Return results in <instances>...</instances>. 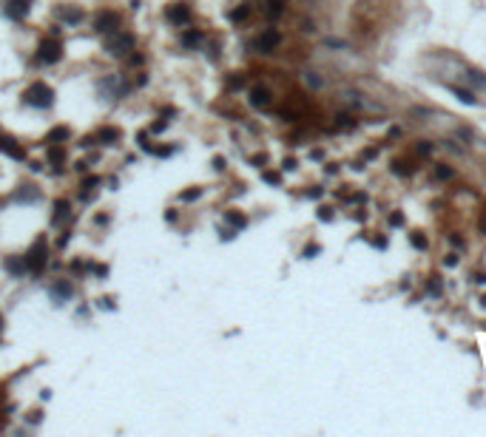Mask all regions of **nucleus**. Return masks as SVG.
Instances as JSON below:
<instances>
[{
  "mask_svg": "<svg viewBox=\"0 0 486 437\" xmlns=\"http://www.w3.org/2000/svg\"><path fill=\"white\" fill-rule=\"evenodd\" d=\"M452 94L461 99V102H467V105H475V102H478V99H475V94H472V91H467V88H452Z\"/></svg>",
  "mask_w": 486,
  "mask_h": 437,
  "instance_id": "obj_11",
  "label": "nucleus"
},
{
  "mask_svg": "<svg viewBox=\"0 0 486 437\" xmlns=\"http://www.w3.org/2000/svg\"><path fill=\"white\" fill-rule=\"evenodd\" d=\"M265 182H270V185H279V173H265Z\"/></svg>",
  "mask_w": 486,
  "mask_h": 437,
  "instance_id": "obj_30",
  "label": "nucleus"
},
{
  "mask_svg": "<svg viewBox=\"0 0 486 437\" xmlns=\"http://www.w3.org/2000/svg\"><path fill=\"white\" fill-rule=\"evenodd\" d=\"M26 9H29V0H15L9 12H12V15L17 17V15H26Z\"/></svg>",
  "mask_w": 486,
  "mask_h": 437,
  "instance_id": "obj_14",
  "label": "nucleus"
},
{
  "mask_svg": "<svg viewBox=\"0 0 486 437\" xmlns=\"http://www.w3.org/2000/svg\"><path fill=\"white\" fill-rule=\"evenodd\" d=\"M191 17V12H188V6H182V3H174L171 9H168V20L171 23H185Z\"/></svg>",
  "mask_w": 486,
  "mask_h": 437,
  "instance_id": "obj_7",
  "label": "nucleus"
},
{
  "mask_svg": "<svg viewBox=\"0 0 486 437\" xmlns=\"http://www.w3.org/2000/svg\"><path fill=\"white\" fill-rule=\"evenodd\" d=\"M199 40H202V32H188V34L182 37V43H185V46H196Z\"/></svg>",
  "mask_w": 486,
  "mask_h": 437,
  "instance_id": "obj_16",
  "label": "nucleus"
},
{
  "mask_svg": "<svg viewBox=\"0 0 486 437\" xmlns=\"http://www.w3.org/2000/svg\"><path fill=\"white\" fill-rule=\"evenodd\" d=\"M94 139H100L102 145H114V142L119 139V131L117 128H102V131H97Z\"/></svg>",
  "mask_w": 486,
  "mask_h": 437,
  "instance_id": "obj_9",
  "label": "nucleus"
},
{
  "mask_svg": "<svg viewBox=\"0 0 486 437\" xmlns=\"http://www.w3.org/2000/svg\"><path fill=\"white\" fill-rule=\"evenodd\" d=\"M71 133H68V128H54L49 133V142H60V139H68Z\"/></svg>",
  "mask_w": 486,
  "mask_h": 437,
  "instance_id": "obj_13",
  "label": "nucleus"
},
{
  "mask_svg": "<svg viewBox=\"0 0 486 437\" xmlns=\"http://www.w3.org/2000/svg\"><path fill=\"white\" fill-rule=\"evenodd\" d=\"M0 329H3V315H0Z\"/></svg>",
  "mask_w": 486,
  "mask_h": 437,
  "instance_id": "obj_33",
  "label": "nucleus"
},
{
  "mask_svg": "<svg viewBox=\"0 0 486 437\" xmlns=\"http://www.w3.org/2000/svg\"><path fill=\"white\" fill-rule=\"evenodd\" d=\"M228 85H231V88H242V85H245V80H242V77H231V80H228Z\"/></svg>",
  "mask_w": 486,
  "mask_h": 437,
  "instance_id": "obj_29",
  "label": "nucleus"
},
{
  "mask_svg": "<svg viewBox=\"0 0 486 437\" xmlns=\"http://www.w3.org/2000/svg\"><path fill=\"white\" fill-rule=\"evenodd\" d=\"M228 222H231L233 227H245V225H248V219H245L242 213H233V210L228 213Z\"/></svg>",
  "mask_w": 486,
  "mask_h": 437,
  "instance_id": "obj_15",
  "label": "nucleus"
},
{
  "mask_svg": "<svg viewBox=\"0 0 486 437\" xmlns=\"http://www.w3.org/2000/svg\"><path fill=\"white\" fill-rule=\"evenodd\" d=\"M49 156H51V162H63V151H60V148H51Z\"/></svg>",
  "mask_w": 486,
  "mask_h": 437,
  "instance_id": "obj_25",
  "label": "nucleus"
},
{
  "mask_svg": "<svg viewBox=\"0 0 486 437\" xmlns=\"http://www.w3.org/2000/svg\"><path fill=\"white\" fill-rule=\"evenodd\" d=\"M338 125H344V128H350L352 125V128H355V119H350L347 114H341V116H338Z\"/></svg>",
  "mask_w": 486,
  "mask_h": 437,
  "instance_id": "obj_21",
  "label": "nucleus"
},
{
  "mask_svg": "<svg viewBox=\"0 0 486 437\" xmlns=\"http://www.w3.org/2000/svg\"><path fill=\"white\" fill-rule=\"evenodd\" d=\"M196 196H199V190H188V193H182V199L185 202H191V199H196Z\"/></svg>",
  "mask_w": 486,
  "mask_h": 437,
  "instance_id": "obj_32",
  "label": "nucleus"
},
{
  "mask_svg": "<svg viewBox=\"0 0 486 437\" xmlns=\"http://www.w3.org/2000/svg\"><path fill=\"white\" fill-rule=\"evenodd\" d=\"M279 43H282V34H279V32H273V29H270V32H265L262 37H259V40H256V49L262 51V54H270V51L276 49Z\"/></svg>",
  "mask_w": 486,
  "mask_h": 437,
  "instance_id": "obj_5",
  "label": "nucleus"
},
{
  "mask_svg": "<svg viewBox=\"0 0 486 437\" xmlns=\"http://www.w3.org/2000/svg\"><path fill=\"white\" fill-rule=\"evenodd\" d=\"M319 219H321V222H330V219H333V210H330V208H321Z\"/></svg>",
  "mask_w": 486,
  "mask_h": 437,
  "instance_id": "obj_26",
  "label": "nucleus"
},
{
  "mask_svg": "<svg viewBox=\"0 0 486 437\" xmlns=\"http://www.w3.org/2000/svg\"><path fill=\"white\" fill-rule=\"evenodd\" d=\"M54 208H57V213H54V219H57V222H60V219H63V216H66V208H68V202H66V199H60V202H57V205H54Z\"/></svg>",
  "mask_w": 486,
  "mask_h": 437,
  "instance_id": "obj_17",
  "label": "nucleus"
},
{
  "mask_svg": "<svg viewBox=\"0 0 486 437\" xmlns=\"http://www.w3.org/2000/svg\"><path fill=\"white\" fill-rule=\"evenodd\" d=\"M418 153H424V156L432 153V145H429V142H418Z\"/></svg>",
  "mask_w": 486,
  "mask_h": 437,
  "instance_id": "obj_27",
  "label": "nucleus"
},
{
  "mask_svg": "<svg viewBox=\"0 0 486 437\" xmlns=\"http://www.w3.org/2000/svg\"><path fill=\"white\" fill-rule=\"evenodd\" d=\"M268 15H270V17H279V15H282V0H270Z\"/></svg>",
  "mask_w": 486,
  "mask_h": 437,
  "instance_id": "obj_18",
  "label": "nucleus"
},
{
  "mask_svg": "<svg viewBox=\"0 0 486 437\" xmlns=\"http://www.w3.org/2000/svg\"><path fill=\"white\" fill-rule=\"evenodd\" d=\"M248 15H251V6H242V9H236L233 15H231V20H245Z\"/></svg>",
  "mask_w": 486,
  "mask_h": 437,
  "instance_id": "obj_19",
  "label": "nucleus"
},
{
  "mask_svg": "<svg viewBox=\"0 0 486 437\" xmlns=\"http://www.w3.org/2000/svg\"><path fill=\"white\" fill-rule=\"evenodd\" d=\"M409 242L415 244V247H421V250L427 247V239H424V236H418V233H412V236H409Z\"/></svg>",
  "mask_w": 486,
  "mask_h": 437,
  "instance_id": "obj_20",
  "label": "nucleus"
},
{
  "mask_svg": "<svg viewBox=\"0 0 486 437\" xmlns=\"http://www.w3.org/2000/svg\"><path fill=\"white\" fill-rule=\"evenodd\" d=\"M105 51L108 54H114V57H122V54H128V51H134V37L125 32H114V37H108L105 40Z\"/></svg>",
  "mask_w": 486,
  "mask_h": 437,
  "instance_id": "obj_2",
  "label": "nucleus"
},
{
  "mask_svg": "<svg viewBox=\"0 0 486 437\" xmlns=\"http://www.w3.org/2000/svg\"><path fill=\"white\" fill-rule=\"evenodd\" d=\"M117 23H119V17L114 15V12H100V15L94 17V29H97V32H111Z\"/></svg>",
  "mask_w": 486,
  "mask_h": 437,
  "instance_id": "obj_6",
  "label": "nucleus"
},
{
  "mask_svg": "<svg viewBox=\"0 0 486 437\" xmlns=\"http://www.w3.org/2000/svg\"><path fill=\"white\" fill-rule=\"evenodd\" d=\"M26 102L29 105H34V108H46V105H51V97H54V91H51L46 82H34V85H29L26 88Z\"/></svg>",
  "mask_w": 486,
  "mask_h": 437,
  "instance_id": "obj_1",
  "label": "nucleus"
},
{
  "mask_svg": "<svg viewBox=\"0 0 486 437\" xmlns=\"http://www.w3.org/2000/svg\"><path fill=\"white\" fill-rule=\"evenodd\" d=\"M0 151H6L9 156H15V159H23L26 153H23V148H17L15 145V139H9V136H3L0 133Z\"/></svg>",
  "mask_w": 486,
  "mask_h": 437,
  "instance_id": "obj_8",
  "label": "nucleus"
},
{
  "mask_svg": "<svg viewBox=\"0 0 486 437\" xmlns=\"http://www.w3.org/2000/svg\"><path fill=\"white\" fill-rule=\"evenodd\" d=\"M389 225H392V227H401L404 225V216H401V213H392V216H389Z\"/></svg>",
  "mask_w": 486,
  "mask_h": 437,
  "instance_id": "obj_24",
  "label": "nucleus"
},
{
  "mask_svg": "<svg viewBox=\"0 0 486 437\" xmlns=\"http://www.w3.org/2000/svg\"><path fill=\"white\" fill-rule=\"evenodd\" d=\"M26 270H32V273H40L43 267H46V242L43 239H37L34 247L29 250V256H26Z\"/></svg>",
  "mask_w": 486,
  "mask_h": 437,
  "instance_id": "obj_3",
  "label": "nucleus"
},
{
  "mask_svg": "<svg viewBox=\"0 0 486 437\" xmlns=\"http://www.w3.org/2000/svg\"><path fill=\"white\" fill-rule=\"evenodd\" d=\"M438 176H441V179H449V176H452V171H449V168H444V165H438Z\"/></svg>",
  "mask_w": 486,
  "mask_h": 437,
  "instance_id": "obj_28",
  "label": "nucleus"
},
{
  "mask_svg": "<svg viewBox=\"0 0 486 437\" xmlns=\"http://www.w3.org/2000/svg\"><path fill=\"white\" fill-rule=\"evenodd\" d=\"M392 173H398V176H409L412 173V168H409V162H392Z\"/></svg>",
  "mask_w": 486,
  "mask_h": 437,
  "instance_id": "obj_12",
  "label": "nucleus"
},
{
  "mask_svg": "<svg viewBox=\"0 0 486 437\" xmlns=\"http://www.w3.org/2000/svg\"><path fill=\"white\" fill-rule=\"evenodd\" d=\"M54 295H71V287H68V284H57V287H54Z\"/></svg>",
  "mask_w": 486,
  "mask_h": 437,
  "instance_id": "obj_22",
  "label": "nucleus"
},
{
  "mask_svg": "<svg viewBox=\"0 0 486 437\" xmlns=\"http://www.w3.org/2000/svg\"><path fill=\"white\" fill-rule=\"evenodd\" d=\"M60 54H63L60 43H57L54 37H49V40H43V43H40L37 60H40V63H57V60H60Z\"/></svg>",
  "mask_w": 486,
  "mask_h": 437,
  "instance_id": "obj_4",
  "label": "nucleus"
},
{
  "mask_svg": "<svg viewBox=\"0 0 486 437\" xmlns=\"http://www.w3.org/2000/svg\"><path fill=\"white\" fill-rule=\"evenodd\" d=\"M251 102L256 105V108H265V105L270 102L268 88H253V91H251Z\"/></svg>",
  "mask_w": 486,
  "mask_h": 437,
  "instance_id": "obj_10",
  "label": "nucleus"
},
{
  "mask_svg": "<svg viewBox=\"0 0 486 437\" xmlns=\"http://www.w3.org/2000/svg\"><path fill=\"white\" fill-rule=\"evenodd\" d=\"M319 253V244H310V247H304V259H313Z\"/></svg>",
  "mask_w": 486,
  "mask_h": 437,
  "instance_id": "obj_23",
  "label": "nucleus"
},
{
  "mask_svg": "<svg viewBox=\"0 0 486 437\" xmlns=\"http://www.w3.org/2000/svg\"><path fill=\"white\" fill-rule=\"evenodd\" d=\"M80 17H83V15H80V12H66V20H71V23H77V20H80Z\"/></svg>",
  "mask_w": 486,
  "mask_h": 437,
  "instance_id": "obj_31",
  "label": "nucleus"
}]
</instances>
